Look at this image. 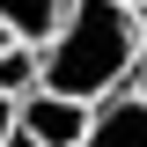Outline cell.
I'll return each mask as SVG.
<instances>
[{"mask_svg":"<svg viewBox=\"0 0 147 147\" xmlns=\"http://www.w3.org/2000/svg\"><path fill=\"white\" fill-rule=\"evenodd\" d=\"M44 52V88L66 96H110L132 74V52H140V7L132 0H66L59 22L37 37Z\"/></svg>","mask_w":147,"mask_h":147,"instance_id":"6da1fadb","label":"cell"},{"mask_svg":"<svg viewBox=\"0 0 147 147\" xmlns=\"http://www.w3.org/2000/svg\"><path fill=\"white\" fill-rule=\"evenodd\" d=\"M15 132H22V140H37V147H74V140H88V132H96V103H88V96H66V88H44V81H37V88L22 96Z\"/></svg>","mask_w":147,"mask_h":147,"instance_id":"7a4b0ae2","label":"cell"},{"mask_svg":"<svg viewBox=\"0 0 147 147\" xmlns=\"http://www.w3.org/2000/svg\"><path fill=\"white\" fill-rule=\"evenodd\" d=\"M37 81H44V52H37V37L0 44V88H7V96H30Z\"/></svg>","mask_w":147,"mask_h":147,"instance_id":"3957f363","label":"cell"},{"mask_svg":"<svg viewBox=\"0 0 147 147\" xmlns=\"http://www.w3.org/2000/svg\"><path fill=\"white\" fill-rule=\"evenodd\" d=\"M59 7H66V0H0V22H15L22 37H44L59 22Z\"/></svg>","mask_w":147,"mask_h":147,"instance_id":"277c9868","label":"cell"},{"mask_svg":"<svg viewBox=\"0 0 147 147\" xmlns=\"http://www.w3.org/2000/svg\"><path fill=\"white\" fill-rule=\"evenodd\" d=\"M132 88L147 96V0H140V52H132Z\"/></svg>","mask_w":147,"mask_h":147,"instance_id":"5b68a950","label":"cell"},{"mask_svg":"<svg viewBox=\"0 0 147 147\" xmlns=\"http://www.w3.org/2000/svg\"><path fill=\"white\" fill-rule=\"evenodd\" d=\"M15 118H22V96L0 88V140H15Z\"/></svg>","mask_w":147,"mask_h":147,"instance_id":"8992f818","label":"cell"},{"mask_svg":"<svg viewBox=\"0 0 147 147\" xmlns=\"http://www.w3.org/2000/svg\"><path fill=\"white\" fill-rule=\"evenodd\" d=\"M15 37H22V30H15V22H0V44H15Z\"/></svg>","mask_w":147,"mask_h":147,"instance_id":"52a82bcc","label":"cell"},{"mask_svg":"<svg viewBox=\"0 0 147 147\" xmlns=\"http://www.w3.org/2000/svg\"><path fill=\"white\" fill-rule=\"evenodd\" d=\"M132 7H140V0H132Z\"/></svg>","mask_w":147,"mask_h":147,"instance_id":"ba28073f","label":"cell"}]
</instances>
